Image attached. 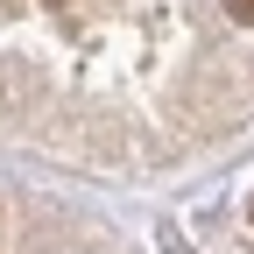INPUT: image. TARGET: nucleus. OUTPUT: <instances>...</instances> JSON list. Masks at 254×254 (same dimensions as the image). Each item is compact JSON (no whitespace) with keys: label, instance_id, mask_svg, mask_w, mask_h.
I'll return each mask as SVG.
<instances>
[{"label":"nucleus","instance_id":"f257e3e1","mask_svg":"<svg viewBox=\"0 0 254 254\" xmlns=\"http://www.w3.org/2000/svg\"><path fill=\"white\" fill-rule=\"evenodd\" d=\"M226 14H233L240 28H254V0H226Z\"/></svg>","mask_w":254,"mask_h":254},{"label":"nucleus","instance_id":"f03ea898","mask_svg":"<svg viewBox=\"0 0 254 254\" xmlns=\"http://www.w3.org/2000/svg\"><path fill=\"white\" fill-rule=\"evenodd\" d=\"M0 106H7V85H0Z\"/></svg>","mask_w":254,"mask_h":254}]
</instances>
